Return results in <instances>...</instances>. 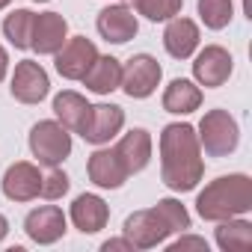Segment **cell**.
<instances>
[{
	"instance_id": "cell-3",
	"label": "cell",
	"mask_w": 252,
	"mask_h": 252,
	"mask_svg": "<svg viewBox=\"0 0 252 252\" xmlns=\"http://www.w3.org/2000/svg\"><path fill=\"white\" fill-rule=\"evenodd\" d=\"M196 137L208 158H228L240 143V128L228 110H208L199 122Z\"/></svg>"
},
{
	"instance_id": "cell-7",
	"label": "cell",
	"mask_w": 252,
	"mask_h": 252,
	"mask_svg": "<svg viewBox=\"0 0 252 252\" xmlns=\"http://www.w3.org/2000/svg\"><path fill=\"white\" fill-rule=\"evenodd\" d=\"M122 128H125V110L119 104H92L80 137L92 146H104V143L116 140Z\"/></svg>"
},
{
	"instance_id": "cell-4",
	"label": "cell",
	"mask_w": 252,
	"mask_h": 252,
	"mask_svg": "<svg viewBox=\"0 0 252 252\" xmlns=\"http://www.w3.org/2000/svg\"><path fill=\"white\" fill-rule=\"evenodd\" d=\"M30 152L42 166H60L71 155V131L57 119L36 122L30 131Z\"/></svg>"
},
{
	"instance_id": "cell-10",
	"label": "cell",
	"mask_w": 252,
	"mask_h": 252,
	"mask_svg": "<svg viewBox=\"0 0 252 252\" xmlns=\"http://www.w3.org/2000/svg\"><path fill=\"white\" fill-rule=\"evenodd\" d=\"M65 42H68V21L60 12H39L33 18L30 48L39 57H54Z\"/></svg>"
},
{
	"instance_id": "cell-25",
	"label": "cell",
	"mask_w": 252,
	"mask_h": 252,
	"mask_svg": "<svg viewBox=\"0 0 252 252\" xmlns=\"http://www.w3.org/2000/svg\"><path fill=\"white\" fill-rule=\"evenodd\" d=\"M131 6L137 15H143L149 21H169L181 12L184 0H131Z\"/></svg>"
},
{
	"instance_id": "cell-24",
	"label": "cell",
	"mask_w": 252,
	"mask_h": 252,
	"mask_svg": "<svg viewBox=\"0 0 252 252\" xmlns=\"http://www.w3.org/2000/svg\"><path fill=\"white\" fill-rule=\"evenodd\" d=\"M199 18L208 30H222L231 24V15H234V3L231 0H199Z\"/></svg>"
},
{
	"instance_id": "cell-21",
	"label": "cell",
	"mask_w": 252,
	"mask_h": 252,
	"mask_svg": "<svg viewBox=\"0 0 252 252\" xmlns=\"http://www.w3.org/2000/svg\"><path fill=\"white\" fill-rule=\"evenodd\" d=\"M202 104V89L193 83V80H184V77H175L166 92H163V110L166 113H175V116H187L193 110H199Z\"/></svg>"
},
{
	"instance_id": "cell-12",
	"label": "cell",
	"mask_w": 252,
	"mask_h": 252,
	"mask_svg": "<svg viewBox=\"0 0 252 252\" xmlns=\"http://www.w3.org/2000/svg\"><path fill=\"white\" fill-rule=\"evenodd\" d=\"M101 39L113 42V45H125V42H131L140 30V21L134 15L131 6H125V3H116V6H107L98 12V21H95Z\"/></svg>"
},
{
	"instance_id": "cell-6",
	"label": "cell",
	"mask_w": 252,
	"mask_h": 252,
	"mask_svg": "<svg viewBox=\"0 0 252 252\" xmlns=\"http://www.w3.org/2000/svg\"><path fill=\"white\" fill-rule=\"evenodd\" d=\"M163 68L152 54H137L122 65V83L119 89H125L128 98H149L155 95V89L160 86Z\"/></svg>"
},
{
	"instance_id": "cell-23",
	"label": "cell",
	"mask_w": 252,
	"mask_h": 252,
	"mask_svg": "<svg viewBox=\"0 0 252 252\" xmlns=\"http://www.w3.org/2000/svg\"><path fill=\"white\" fill-rule=\"evenodd\" d=\"M33 12L30 9H15V12H9L6 15V21H3V36L15 45V48H21V51H27L30 48V36H33Z\"/></svg>"
},
{
	"instance_id": "cell-11",
	"label": "cell",
	"mask_w": 252,
	"mask_h": 252,
	"mask_svg": "<svg viewBox=\"0 0 252 252\" xmlns=\"http://www.w3.org/2000/svg\"><path fill=\"white\" fill-rule=\"evenodd\" d=\"M54 57H57V71L65 80H83V74L89 71V65L98 57V48L86 36H71Z\"/></svg>"
},
{
	"instance_id": "cell-18",
	"label": "cell",
	"mask_w": 252,
	"mask_h": 252,
	"mask_svg": "<svg viewBox=\"0 0 252 252\" xmlns=\"http://www.w3.org/2000/svg\"><path fill=\"white\" fill-rule=\"evenodd\" d=\"M68 217H71L74 228H80L83 234H95V231H101V228L107 225V220H110V208H107V202H104L101 196H95V193H83V196H77V199L71 202Z\"/></svg>"
},
{
	"instance_id": "cell-27",
	"label": "cell",
	"mask_w": 252,
	"mask_h": 252,
	"mask_svg": "<svg viewBox=\"0 0 252 252\" xmlns=\"http://www.w3.org/2000/svg\"><path fill=\"white\" fill-rule=\"evenodd\" d=\"M158 211L166 217V222L172 225L175 234L190 228V214H187V208H184L178 199H160V202H158Z\"/></svg>"
},
{
	"instance_id": "cell-14",
	"label": "cell",
	"mask_w": 252,
	"mask_h": 252,
	"mask_svg": "<svg viewBox=\"0 0 252 252\" xmlns=\"http://www.w3.org/2000/svg\"><path fill=\"white\" fill-rule=\"evenodd\" d=\"M86 172H89V181L101 190H119L125 181H128V169L119 160L116 149H98L92 152L89 163H86Z\"/></svg>"
},
{
	"instance_id": "cell-26",
	"label": "cell",
	"mask_w": 252,
	"mask_h": 252,
	"mask_svg": "<svg viewBox=\"0 0 252 252\" xmlns=\"http://www.w3.org/2000/svg\"><path fill=\"white\" fill-rule=\"evenodd\" d=\"M68 193V175L57 166H51L48 175H42V187H39V196L48 199V202H57Z\"/></svg>"
},
{
	"instance_id": "cell-33",
	"label": "cell",
	"mask_w": 252,
	"mask_h": 252,
	"mask_svg": "<svg viewBox=\"0 0 252 252\" xmlns=\"http://www.w3.org/2000/svg\"><path fill=\"white\" fill-rule=\"evenodd\" d=\"M36 3H51V0H36Z\"/></svg>"
},
{
	"instance_id": "cell-31",
	"label": "cell",
	"mask_w": 252,
	"mask_h": 252,
	"mask_svg": "<svg viewBox=\"0 0 252 252\" xmlns=\"http://www.w3.org/2000/svg\"><path fill=\"white\" fill-rule=\"evenodd\" d=\"M6 234H9V220H6L3 214H0V240H3Z\"/></svg>"
},
{
	"instance_id": "cell-30",
	"label": "cell",
	"mask_w": 252,
	"mask_h": 252,
	"mask_svg": "<svg viewBox=\"0 0 252 252\" xmlns=\"http://www.w3.org/2000/svg\"><path fill=\"white\" fill-rule=\"evenodd\" d=\"M6 71H9V54H6L3 45H0V80L6 77Z\"/></svg>"
},
{
	"instance_id": "cell-32",
	"label": "cell",
	"mask_w": 252,
	"mask_h": 252,
	"mask_svg": "<svg viewBox=\"0 0 252 252\" xmlns=\"http://www.w3.org/2000/svg\"><path fill=\"white\" fill-rule=\"evenodd\" d=\"M9 3H12V0H0V9H6Z\"/></svg>"
},
{
	"instance_id": "cell-28",
	"label": "cell",
	"mask_w": 252,
	"mask_h": 252,
	"mask_svg": "<svg viewBox=\"0 0 252 252\" xmlns=\"http://www.w3.org/2000/svg\"><path fill=\"white\" fill-rule=\"evenodd\" d=\"M181 249H202V252H208V243H205V237H193V234L181 231V237L175 243H169V252H181Z\"/></svg>"
},
{
	"instance_id": "cell-19",
	"label": "cell",
	"mask_w": 252,
	"mask_h": 252,
	"mask_svg": "<svg viewBox=\"0 0 252 252\" xmlns=\"http://www.w3.org/2000/svg\"><path fill=\"white\" fill-rule=\"evenodd\" d=\"M83 83H86V89L89 92H95V95H110V92H116L119 89V83H122V63L116 60V57H95V63L89 65V71L83 74Z\"/></svg>"
},
{
	"instance_id": "cell-8",
	"label": "cell",
	"mask_w": 252,
	"mask_h": 252,
	"mask_svg": "<svg viewBox=\"0 0 252 252\" xmlns=\"http://www.w3.org/2000/svg\"><path fill=\"white\" fill-rule=\"evenodd\" d=\"M231 68H234V60L225 48L220 45H208L205 51L196 54L193 60V77L199 86H208V89H217L222 86L228 77H231Z\"/></svg>"
},
{
	"instance_id": "cell-9",
	"label": "cell",
	"mask_w": 252,
	"mask_h": 252,
	"mask_svg": "<svg viewBox=\"0 0 252 252\" xmlns=\"http://www.w3.org/2000/svg\"><path fill=\"white\" fill-rule=\"evenodd\" d=\"M48 92H51L48 71L33 60H21L12 74V98L21 104H39L48 98Z\"/></svg>"
},
{
	"instance_id": "cell-2",
	"label": "cell",
	"mask_w": 252,
	"mask_h": 252,
	"mask_svg": "<svg viewBox=\"0 0 252 252\" xmlns=\"http://www.w3.org/2000/svg\"><path fill=\"white\" fill-rule=\"evenodd\" d=\"M196 211L208 222H220V220H228V217L249 214L252 211V178L243 175V172L220 175L217 181H211L199 193Z\"/></svg>"
},
{
	"instance_id": "cell-29",
	"label": "cell",
	"mask_w": 252,
	"mask_h": 252,
	"mask_svg": "<svg viewBox=\"0 0 252 252\" xmlns=\"http://www.w3.org/2000/svg\"><path fill=\"white\" fill-rule=\"evenodd\" d=\"M119 249L134 252V246H131L128 237H116V240H104V243H101V252H119Z\"/></svg>"
},
{
	"instance_id": "cell-5",
	"label": "cell",
	"mask_w": 252,
	"mask_h": 252,
	"mask_svg": "<svg viewBox=\"0 0 252 252\" xmlns=\"http://www.w3.org/2000/svg\"><path fill=\"white\" fill-rule=\"evenodd\" d=\"M122 234L131 240L134 249H155V246L166 243V237L175 234V231H172V225L166 222V217L155 205V208H146V211L131 214L128 220H125Z\"/></svg>"
},
{
	"instance_id": "cell-17",
	"label": "cell",
	"mask_w": 252,
	"mask_h": 252,
	"mask_svg": "<svg viewBox=\"0 0 252 252\" xmlns=\"http://www.w3.org/2000/svg\"><path fill=\"white\" fill-rule=\"evenodd\" d=\"M163 48L175 60H190L196 54V48H199V27H196V21L181 18V15L169 18L166 30H163Z\"/></svg>"
},
{
	"instance_id": "cell-13",
	"label": "cell",
	"mask_w": 252,
	"mask_h": 252,
	"mask_svg": "<svg viewBox=\"0 0 252 252\" xmlns=\"http://www.w3.org/2000/svg\"><path fill=\"white\" fill-rule=\"evenodd\" d=\"M24 231H27V237L33 243H42V246L57 243L65 234V214H63V208L42 205V208L30 211L27 220H24Z\"/></svg>"
},
{
	"instance_id": "cell-22",
	"label": "cell",
	"mask_w": 252,
	"mask_h": 252,
	"mask_svg": "<svg viewBox=\"0 0 252 252\" xmlns=\"http://www.w3.org/2000/svg\"><path fill=\"white\" fill-rule=\"evenodd\" d=\"M217 246L222 252H246L252 249V222L243 217L220 220L217 225Z\"/></svg>"
},
{
	"instance_id": "cell-16",
	"label": "cell",
	"mask_w": 252,
	"mask_h": 252,
	"mask_svg": "<svg viewBox=\"0 0 252 252\" xmlns=\"http://www.w3.org/2000/svg\"><path fill=\"white\" fill-rule=\"evenodd\" d=\"M116 155L119 160L125 163V169H128V175H137L149 166L152 160V134L146 128H134L128 131L119 143H116Z\"/></svg>"
},
{
	"instance_id": "cell-20",
	"label": "cell",
	"mask_w": 252,
	"mask_h": 252,
	"mask_svg": "<svg viewBox=\"0 0 252 252\" xmlns=\"http://www.w3.org/2000/svg\"><path fill=\"white\" fill-rule=\"evenodd\" d=\"M89 107H92V104H89L80 92H71V89H65V92H60V95L54 98L57 122L63 125V128L74 131V134L83 131V125H86V119H89Z\"/></svg>"
},
{
	"instance_id": "cell-1",
	"label": "cell",
	"mask_w": 252,
	"mask_h": 252,
	"mask_svg": "<svg viewBox=\"0 0 252 252\" xmlns=\"http://www.w3.org/2000/svg\"><path fill=\"white\" fill-rule=\"evenodd\" d=\"M202 146L196 128L187 122H172L160 134V178L169 190L187 193L202 181Z\"/></svg>"
},
{
	"instance_id": "cell-15",
	"label": "cell",
	"mask_w": 252,
	"mask_h": 252,
	"mask_svg": "<svg viewBox=\"0 0 252 252\" xmlns=\"http://www.w3.org/2000/svg\"><path fill=\"white\" fill-rule=\"evenodd\" d=\"M42 187V172L30 160H18L3 175V196L12 202H33Z\"/></svg>"
}]
</instances>
